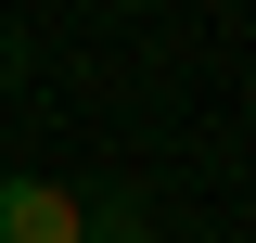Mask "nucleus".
Wrapping results in <instances>:
<instances>
[{
	"instance_id": "nucleus-1",
	"label": "nucleus",
	"mask_w": 256,
	"mask_h": 243,
	"mask_svg": "<svg viewBox=\"0 0 256 243\" xmlns=\"http://www.w3.org/2000/svg\"><path fill=\"white\" fill-rule=\"evenodd\" d=\"M0 243H77V192L64 180H0Z\"/></svg>"
}]
</instances>
